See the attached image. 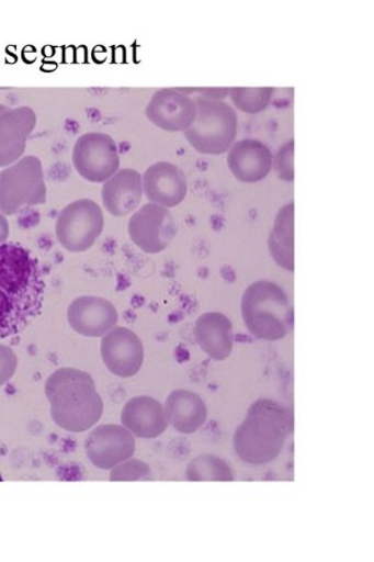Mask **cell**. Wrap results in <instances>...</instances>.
Returning <instances> with one entry per match:
<instances>
[{"label": "cell", "mask_w": 374, "mask_h": 562, "mask_svg": "<svg viewBox=\"0 0 374 562\" xmlns=\"http://www.w3.org/2000/svg\"><path fill=\"white\" fill-rule=\"evenodd\" d=\"M227 153V167L241 183H259L270 175L273 157L268 145L262 142L243 139L234 143Z\"/></svg>", "instance_id": "2e32d148"}, {"label": "cell", "mask_w": 374, "mask_h": 562, "mask_svg": "<svg viewBox=\"0 0 374 562\" xmlns=\"http://www.w3.org/2000/svg\"><path fill=\"white\" fill-rule=\"evenodd\" d=\"M47 202L42 161L24 157L0 171V213L13 215L24 207Z\"/></svg>", "instance_id": "8992f818"}, {"label": "cell", "mask_w": 374, "mask_h": 562, "mask_svg": "<svg viewBox=\"0 0 374 562\" xmlns=\"http://www.w3.org/2000/svg\"><path fill=\"white\" fill-rule=\"evenodd\" d=\"M195 340L207 357L224 361L230 358L234 349L233 323L222 313H206L195 323Z\"/></svg>", "instance_id": "d6986e66"}, {"label": "cell", "mask_w": 374, "mask_h": 562, "mask_svg": "<svg viewBox=\"0 0 374 562\" xmlns=\"http://www.w3.org/2000/svg\"><path fill=\"white\" fill-rule=\"evenodd\" d=\"M294 151L295 143L291 140L280 149L272 162V165H275L277 176L286 181H294Z\"/></svg>", "instance_id": "cb8c5ba5"}, {"label": "cell", "mask_w": 374, "mask_h": 562, "mask_svg": "<svg viewBox=\"0 0 374 562\" xmlns=\"http://www.w3.org/2000/svg\"><path fill=\"white\" fill-rule=\"evenodd\" d=\"M269 249L277 266L291 273L295 270V203L279 212L270 234Z\"/></svg>", "instance_id": "44dd1931"}, {"label": "cell", "mask_w": 374, "mask_h": 562, "mask_svg": "<svg viewBox=\"0 0 374 562\" xmlns=\"http://www.w3.org/2000/svg\"><path fill=\"white\" fill-rule=\"evenodd\" d=\"M294 430V420L285 406L268 398L254 402L234 435L236 454L251 465L275 460Z\"/></svg>", "instance_id": "3957f363"}, {"label": "cell", "mask_w": 374, "mask_h": 562, "mask_svg": "<svg viewBox=\"0 0 374 562\" xmlns=\"http://www.w3.org/2000/svg\"><path fill=\"white\" fill-rule=\"evenodd\" d=\"M104 229L102 207L80 199L64 207L56 225L57 239L70 252H84L94 246Z\"/></svg>", "instance_id": "52a82bcc"}, {"label": "cell", "mask_w": 374, "mask_h": 562, "mask_svg": "<svg viewBox=\"0 0 374 562\" xmlns=\"http://www.w3.org/2000/svg\"><path fill=\"white\" fill-rule=\"evenodd\" d=\"M127 231L141 251L159 254L177 237L178 226L168 207L148 203L133 214Z\"/></svg>", "instance_id": "9c48e42d"}, {"label": "cell", "mask_w": 374, "mask_h": 562, "mask_svg": "<svg viewBox=\"0 0 374 562\" xmlns=\"http://www.w3.org/2000/svg\"><path fill=\"white\" fill-rule=\"evenodd\" d=\"M7 109H8V106L0 104V114H2L3 112H5V111H7Z\"/></svg>", "instance_id": "f1b7e54d"}, {"label": "cell", "mask_w": 374, "mask_h": 562, "mask_svg": "<svg viewBox=\"0 0 374 562\" xmlns=\"http://www.w3.org/2000/svg\"><path fill=\"white\" fill-rule=\"evenodd\" d=\"M45 284L38 261L16 244H0V339L22 333L42 313Z\"/></svg>", "instance_id": "6da1fadb"}, {"label": "cell", "mask_w": 374, "mask_h": 562, "mask_svg": "<svg viewBox=\"0 0 374 562\" xmlns=\"http://www.w3.org/2000/svg\"><path fill=\"white\" fill-rule=\"evenodd\" d=\"M0 482H3V479H2V476H0Z\"/></svg>", "instance_id": "f546056e"}, {"label": "cell", "mask_w": 374, "mask_h": 562, "mask_svg": "<svg viewBox=\"0 0 374 562\" xmlns=\"http://www.w3.org/2000/svg\"><path fill=\"white\" fill-rule=\"evenodd\" d=\"M72 165L90 183H105L121 167V154L111 135L91 132L81 135L72 149Z\"/></svg>", "instance_id": "ba28073f"}, {"label": "cell", "mask_w": 374, "mask_h": 562, "mask_svg": "<svg viewBox=\"0 0 374 562\" xmlns=\"http://www.w3.org/2000/svg\"><path fill=\"white\" fill-rule=\"evenodd\" d=\"M200 97L205 99H214V101H223L230 94V88H199Z\"/></svg>", "instance_id": "4316f807"}, {"label": "cell", "mask_w": 374, "mask_h": 562, "mask_svg": "<svg viewBox=\"0 0 374 562\" xmlns=\"http://www.w3.org/2000/svg\"><path fill=\"white\" fill-rule=\"evenodd\" d=\"M16 367L18 359L14 351L5 346H0V386L13 378Z\"/></svg>", "instance_id": "484cf974"}, {"label": "cell", "mask_w": 374, "mask_h": 562, "mask_svg": "<svg viewBox=\"0 0 374 562\" xmlns=\"http://www.w3.org/2000/svg\"><path fill=\"white\" fill-rule=\"evenodd\" d=\"M241 312L246 328L257 339L279 341L290 333L292 312L288 297L284 289L272 281H254L246 289Z\"/></svg>", "instance_id": "277c9868"}, {"label": "cell", "mask_w": 374, "mask_h": 562, "mask_svg": "<svg viewBox=\"0 0 374 562\" xmlns=\"http://www.w3.org/2000/svg\"><path fill=\"white\" fill-rule=\"evenodd\" d=\"M145 114L161 131L184 133L195 122L197 109L194 99L181 90L163 88L151 97Z\"/></svg>", "instance_id": "30bf717a"}, {"label": "cell", "mask_w": 374, "mask_h": 562, "mask_svg": "<svg viewBox=\"0 0 374 562\" xmlns=\"http://www.w3.org/2000/svg\"><path fill=\"white\" fill-rule=\"evenodd\" d=\"M35 125L36 114L31 106L8 108L0 114V168L21 159Z\"/></svg>", "instance_id": "5bb4252c"}, {"label": "cell", "mask_w": 374, "mask_h": 562, "mask_svg": "<svg viewBox=\"0 0 374 562\" xmlns=\"http://www.w3.org/2000/svg\"><path fill=\"white\" fill-rule=\"evenodd\" d=\"M150 473L148 464L139 460L125 462L124 465L113 471L111 479L113 482H135Z\"/></svg>", "instance_id": "d4e9b609"}, {"label": "cell", "mask_w": 374, "mask_h": 562, "mask_svg": "<svg viewBox=\"0 0 374 562\" xmlns=\"http://www.w3.org/2000/svg\"><path fill=\"white\" fill-rule=\"evenodd\" d=\"M45 394L53 420L64 430L84 432L102 419L103 398L86 371L71 368L56 371L45 384Z\"/></svg>", "instance_id": "7a4b0ae2"}, {"label": "cell", "mask_w": 374, "mask_h": 562, "mask_svg": "<svg viewBox=\"0 0 374 562\" xmlns=\"http://www.w3.org/2000/svg\"><path fill=\"white\" fill-rule=\"evenodd\" d=\"M197 114L184 137L197 153L204 156H222L229 151L239 131V117L235 109L224 101L197 97L194 99Z\"/></svg>", "instance_id": "5b68a950"}, {"label": "cell", "mask_w": 374, "mask_h": 562, "mask_svg": "<svg viewBox=\"0 0 374 562\" xmlns=\"http://www.w3.org/2000/svg\"><path fill=\"white\" fill-rule=\"evenodd\" d=\"M163 409L172 428L181 434H195L207 420V407L203 398L189 390H173Z\"/></svg>", "instance_id": "ffe728a7"}, {"label": "cell", "mask_w": 374, "mask_h": 562, "mask_svg": "<svg viewBox=\"0 0 374 562\" xmlns=\"http://www.w3.org/2000/svg\"><path fill=\"white\" fill-rule=\"evenodd\" d=\"M102 358L112 374L124 379L133 378L143 368V342L134 331L118 326L104 335Z\"/></svg>", "instance_id": "7c38bea8"}, {"label": "cell", "mask_w": 374, "mask_h": 562, "mask_svg": "<svg viewBox=\"0 0 374 562\" xmlns=\"http://www.w3.org/2000/svg\"><path fill=\"white\" fill-rule=\"evenodd\" d=\"M190 482H233L231 469L225 461L213 456H202L188 467Z\"/></svg>", "instance_id": "7402d4cb"}, {"label": "cell", "mask_w": 374, "mask_h": 562, "mask_svg": "<svg viewBox=\"0 0 374 562\" xmlns=\"http://www.w3.org/2000/svg\"><path fill=\"white\" fill-rule=\"evenodd\" d=\"M143 178L135 169H121L105 181L102 198L105 210L114 216H125L138 210L143 201Z\"/></svg>", "instance_id": "ac0fdd59"}, {"label": "cell", "mask_w": 374, "mask_h": 562, "mask_svg": "<svg viewBox=\"0 0 374 562\" xmlns=\"http://www.w3.org/2000/svg\"><path fill=\"white\" fill-rule=\"evenodd\" d=\"M273 92L275 89L270 87H234L230 88L229 95L239 111L246 114H259L270 105Z\"/></svg>", "instance_id": "603a6c76"}, {"label": "cell", "mask_w": 374, "mask_h": 562, "mask_svg": "<svg viewBox=\"0 0 374 562\" xmlns=\"http://www.w3.org/2000/svg\"><path fill=\"white\" fill-rule=\"evenodd\" d=\"M9 238V223L7 217L0 213V244H4Z\"/></svg>", "instance_id": "83f0119b"}, {"label": "cell", "mask_w": 374, "mask_h": 562, "mask_svg": "<svg viewBox=\"0 0 374 562\" xmlns=\"http://www.w3.org/2000/svg\"><path fill=\"white\" fill-rule=\"evenodd\" d=\"M123 425L141 439H155L168 430L166 409L151 396L132 397L124 406Z\"/></svg>", "instance_id": "e0dca14e"}, {"label": "cell", "mask_w": 374, "mask_h": 562, "mask_svg": "<svg viewBox=\"0 0 374 562\" xmlns=\"http://www.w3.org/2000/svg\"><path fill=\"white\" fill-rule=\"evenodd\" d=\"M143 190L150 203L163 207H175L188 195V179L178 166L169 161L155 162L145 170Z\"/></svg>", "instance_id": "4fadbf2b"}, {"label": "cell", "mask_w": 374, "mask_h": 562, "mask_svg": "<svg viewBox=\"0 0 374 562\" xmlns=\"http://www.w3.org/2000/svg\"><path fill=\"white\" fill-rule=\"evenodd\" d=\"M117 319L115 306L103 297L80 296L68 310L71 328L88 338L104 337L114 329Z\"/></svg>", "instance_id": "9a60e30c"}, {"label": "cell", "mask_w": 374, "mask_h": 562, "mask_svg": "<svg viewBox=\"0 0 374 562\" xmlns=\"http://www.w3.org/2000/svg\"><path fill=\"white\" fill-rule=\"evenodd\" d=\"M86 449L91 464L111 470L134 456L135 440L121 425H102L90 432Z\"/></svg>", "instance_id": "8fae6325"}]
</instances>
